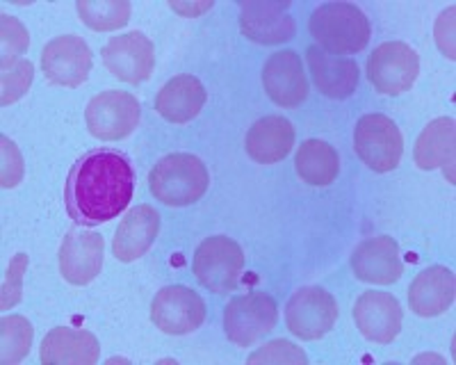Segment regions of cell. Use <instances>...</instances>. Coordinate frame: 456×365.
Listing matches in <instances>:
<instances>
[{
	"label": "cell",
	"instance_id": "1",
	"mask_svg": "<svg viewBox=\"0 0 456 365\" xmlns=\"http://www.w3.org/2000/svg\"><path fill=\"white\" fill-rule=\"evenodd\" d=\"M135 192V172L124 153L94 149L76 160L64 185V206L78 226H99L119 217Z\"/></svg>",
	"mask_w": 456,
	"mask_h": 365
},
{
	"label": "cell",
	"instance_id": "2",
	"mask_svg": "<svg viewBox=\"0 0 456 365\" xmlns=\"http://www.w3.org/2000/svg\"><path fill=\"white\" fill-rule=\"evenodd\" d=\"M308 30L320 48L338 55L361 53L372 35L365 12L352 3H324L315 7L308 19Z\"/></svg>",
	"mask_w": 456,
	"mask_h": 365
},
{
	"label": "cell",
	"instance_id": "3",
	"mask_svg": "<svg viewBox=\"0 0 456 365\" xmlns=\"http://www.w3.org/2000/svg\"><path fill=\"white\" fill-rule=\"evenodd\" d=\"M210 174L201 158L192 153H171L162 158L149 174L151 194L165 206L183 208L197 204L208 192Z\"/></svg>",
	"mask_w": 456,
	"mask_h": 365
},
{
	"label": "cell",
	"instance_id": "4",
	"mask_svg": "<svg viewBox=\"0 0 456 365\" xmlns=\"http://www.w3.org/2000/svg\"><path fill=\"white\" fill-rule=\"evenodd\" d=\"M194 277L215 295H226L238 288L244 272V251L228 235H210L194 251Z\"/></svg>",
	"mask_w": 456,
	"mask_h": 365
},
{
	"label": "cell",
	"instance_id": "5",
	"mask_svg": "<svg viewBox=\"0 0 456 365\" xmlns=\"http://www.w3.org/2000/svg\"><path fill=\"white\" fill-rule=\"evenodd\" d=\"M354 151L372 172L388 174L404 156V137L386 115H365L354 128Z\"/></svg>",
	"mask_w": 456,
	"mask_h": 365
},
{
	"label": "cell",
	"instance_id": "6",
	"mask_svg": "<svg viewBox=\"0 0 456 365\" xmlns=\"http://www.w3.org/2000/svg\"><path fill=\"white\" fill-rule=\"evenodd\" d=\"M142 119V105L128 92L108 89L94 96L85 110L89 135L103 142H117L135 131Z\"/></svg>",
	"mask_w": 456,
	"mask_h": 365
},
{
	"label": "cell",
	"instance_id": "7",
	"mask_svg": "<svg viewBox=\"0 0 456 365\" xmlns=\"http://www.w3.org/2000/svg\"><path fill=\"white\" fill-rule=\"evenodd\" d=\"M279 308L265 292L238 295L224 311V334L238 347H251L276 327Z\"/></svg>",
	"mask_w": 456,
	"mask_h": 365
},
{
	"label": "cell",
	"instance_id": "8",
	"mask_svg": "<svg viewBox=\"0 0 456 365\" xmlns=\"http://www.w3.org/2000/svg\"><path fill=\"white\" fill-rule=\"evenodd\" d=\"M420 76V58L404 42H386L368 58V80L379 94L399 96L409 92Z\"/></svg>",
	"mask_w": 456,
	"mask_h": 365
},
{
	"label": "cell",
	"instance_id": "9",
	"mask_svg": "<svg viewBox=\"0 0 456 365\" xmlns=\"http://www.w3.org/2000/svg\"><path fill=\"white\" fill-rule=\"evenodd\" d=\"M338 302L324 288H299L285 306V324L301 340H320L336 327Z\"/></svg>",
	"mask_w": 456,
	"mask_h": 365
},
{
	"label": "cell",
	"instance_id": "10",
	"mask_svg": "<svg viewBox=\"0 0 456 365\" xmlns=\"http://www.w3.org/2000/svg\"><path fill=\"white\" fill-rule=\"evenodd\" d=\"M44 78L57 87L76 89L85 85L92 71V51L78 35H60L42 51Z\"/></svg>",
	"mask_w": 456,
	"mask_h": 365
},
{
	"label": "cell",
	"instance_id": "11",
	"mask_svg": "<svg viewBox=\"0 0 456 365\" xmlns=\"http://www.w3.org/2000/svg\"><path fill=\"white\" fill-rule=\"evenodd\" d=\"M103 64L114 78L128 85H140L153 76L156 69V46L144 32H126L112 36L103 48Z\"/></svg>",
	"mask_w": 456,
	"mask_h": 365
},
{
	"label": "cell",
	"instance_id": "12",
	"mask_svg": "<svg viewBox=\"0 0 456 365\" xmlns=\"http://www.w3.org/2000/svg\"><path fill=\"white\" fill-rule=\"evenodd\" d=\"M206 320V304L185 286H167L151 302V322L167 336H187Z\"/></svg>",
	"mask_w": 456,
	"mask_h": 365
},
{
	"label": "cell",
	"instance_id": "13",
	"mask_svg": "<svg viewBox=\"0 0 456 365\" xmlns=\"http://www.w3.org/2000/svg\"><path fill=\"white\" fill-rule=\"evenodd\" d=\"M290 3L272 0H247L240 5V30L247 39L265 46L290 42L297 32Z\"/></svg>",
	"mask_w": 456,
	"mask_h": 365
},
{
	"label": "cell",
	"instance_id": "14",
	"mask_svg": "<svg viewBox=\"0 0 456 365\" xmlns=\"http://www.w3.org/2000/svg\"><path fill=\"white\" fill-rule=\"evenodd\" d=\"M105 242L85 226L71 229L60 245V274L71 286H87L103 270Z\"/></svg>",
	"mask_w": 456,
	"mask_h": 365
},
{
	"label": "cell",
	"instance_id": "15",
	"mask_svg": "<svg viewBox=\"0 0 456 365\" xmlns=\"http://www.w3.org/2000/svg\"><path fill=\"white\" fill-rule=\"evenodd\" d=\"M402 306L390 292L368 290L354 304V322L365 340L388 345L402 331Z\"/></svg>",
	"mask_w": 456,
	"mask_h": 365
},
{
	"label": "cell",
	"instance_id": "16",
	"mask_svg": "<svg viewBox=\"0 0 456 365\" xmlns=\"http://www.w3.org/2000/svg\"><path fill=\"white\" fill-rule=\"evenodd\" d=\"M352 272L363 283H374V286L397 283L404 274L399 245L390 235L365 238L352 254Z\"/></svg>",
	"mask_w": 456,
	"mask_h": 365
},
{
	"label": "cell",
	"instance_id": "17",
	"mask_svg": "<svg viewBox=\"0 0 456 365\" xmlns=\"http://www.w3.org/2000/svg\"><path fill=\"white\" fill-rule=\"evenodd\" d=\"M263 87L279 108H299L308 99V78L295 51L270 55L263 67Z\"/></svg>",
	"mask_w": 456,
	"mask_h": 365
},
{
	"label": "cell",
	"instance_id": "18",
	"mask_svg": "<svg viewBox=\"0 0 456 365\" xmlns=\"http://www.w3.org/2000/svg\"><path fill=\"white\" fill-rule=\"evenodd\" d=\"M158 233H160V215L153 206L142 204L130 208L114 233V258L121 263H135L153 247Z\"/></svg>",
	"mask_w": 456,
	"mask_h": 365
},
{
	"label": "cell",
	"instance_id": "19",
	"mask_svg": "<svg viewBox=\"0 0 456 365\" xmlns=\"http://www.w3.org/2000/svg\"><path fill=\"white\" fill-rule=\"evenodd\" d=\"M454 299L456 277L450 267H427L409 288V306L418 318H438L447 313Z\"/></svg>",
	"mask_w": 456,
	"mask_h": 365
},
{
	"label": "cell",
	"instance_id": "20",
	"mask_svg": "<svg viewBox=\"0 0 456 365\" xmlns=\"http://www.w3.org/2000/svg\"><path fill=\"white\" fill-rule=\"evenodd\" d=\"M42 363L94 365L101 359V345L92 331L71 327H55L42 340Z\"/></svg>",
	"mask_w": 456,
	"mask_h": 365
},
{
	"label": "cell",
	"instance_id": "21",
	"mask_svg": "<svg viewBox=\"0 0 456 365\" xmlns=\"http://www.w3.org/2000/svg\"><path fill=\"white\" fill-rule=\"evenodd\" d=\"M454 142L456 126L452 117H438L422 128L415 140L413 160L422 172L443 167L450 182H454Z\"/></svg>",
	"mask_w": 456,
	"mask_h": 365
},
{
	"label": "cell",
	"instance_id": "22",
	"mask_svg": "<svg viewBox=\"0 0 456 365\" xmlns=\"http://www.w3.org/2000/svg\"><path fill=\"white\" fill-rule=\"evenodd\" d=\"M306 60L311 67L313 83L320 89V94H324L327 99L342 101L356 92L361 71L352 58H331L329 53L311 46L306 51Z\"/></svg>",
	"mask_w": 456,
	"mask_h": 365
},
{
	"label": "cell",
	"instance_id": "23",
	"mask_svg": "<svg viewBox=\"0 0 456 365\" xmlns=\"http://www.w3.org/2000/svg\"><path fill=\"white\" fill-rule=\"evenodd\" d=\"M206 87L201 80L183 73L171 78L156 96V110L162 119L169 124H190L201 115L203 105H206Z\"/></svg>",
	"mask_w": 456,
	"mask_h": 365
},
{
	"label": "cell",
	"instance_id": "24",
	"mask_svg": "<svg viewBox=\"0 0 456 365\" xmlns=\"http://www.w3.org/2000/svg\"><path fill=\"white\" fill-rule=\"evenodd\" d=\"M244 146L251 160L260 165H274L290 156L295 146V126L279 115L263 117L249 128Z\"/></svg>",
	"mask_w": 456,
	"mask_h": 365
},
{
	"label": "cell",
	"instance_id": "25",
	"mask_svg": "<svg viewBox=\"0 0 456 365\" xmlns=\"http://www.w3.org/2000/svg\"><path fill=\"white\" fill-rule=\"evenodd\" d=\"M297 176L313 188H327L340 174L338 151L324 140L301 142L295 156Z\"/></svg>",
	"mask_w": 456,
	"mask_h": 365
},
{
	"label": "cell",
	"instance_id": "26",
	"mask_svg": "<svg viewBox=\"0 0 456 365\" xmlns=\"http://www.w3.org/2000/svg\"><path fill=\"white\" fill-rule=\"evenodd\" d=\"M80 21L96 32H112L130 21L128 0H78Z\"/></svg>",
	"mask_w": 456,
	"mask_h": 365
},
{
	"label": "cell",
	"instance_id": "27",
	"mask_svg": "<svg viewBox=\"0 0 456 365\" xmlns=\"http://www.w3.org/2000/svg\"><path fill=\"white\" fill-rule=\"evenodd\" d=\"M35 328L23 315H5L0 320V359L5 365L21 363L30 354Z\"/></svg>",
	"mask_w": 456,
	"mask_h": 365
},
{
	"label": "cell",
	"instance_id": "28",
	"mask_svg": "<svg viewBox=\"0 0 456 365\" xmlns=\"http://www.w3.org/2000/svg\"><path fill=\"white\" fill-rule=\"evenodd\" d=\"M30 46V35L16 16L0 14V67L10 71L12 67L21 62V55Z\"/></svg>",
	"mask_w": 456,
	"mask_h": 365
},
{
	"label": "cell",
	"instance_id": "29",
	"mask_svg": "<svg viewBox=\"0 0 456 365\" xmlns=\"http://www.w3.org/2000/svg\"><path fill=\"white\" fill-rule=\"evenodd\" d=\"M247 361H249L251 365L254 363L306 365L308 356H306V352L301 350V347H297L295 343H290V340H272V343L258 347V350H256Z\"/></svg>",
	"mask_w": 456,
	"mask_h": 365
},
{
	"label": "cell",
	"instance_id": "30",
	"mask_svg": "<svg viewBox=\"0 0 456 365\" xmlns=\"http://www.w3.org/2000/svg\"><path fill=\"white\" fill-rule=\"evenodd\" d=\"M32 80H35V64L30 60H21L10 71H3V80H0V85H3V96H0V103H16L21 96H26Z\"/></svg>",
	"mask_w": 456,
	"mask_h": 365
},
{
	"label": "cell",
	"instance_id": "31",
	"mask_svg": "<svg viewBox=\"0 0 456 365\" xmlns=\"http://www.w3.org/2000/svg\"><path fill=\"white\" fill-rule=\"evenodd\" d=\"M28 272V256L23 251L14 256L7 265L5 281H3V292H0V306L3 311H10L23 297V277Z\"/></svg>",
	"mask_w": 456,
	"mask_h": 365
},
{
	"label": "cell",
	"instance_id": "32",
	"mask_svg": "<svg viewBox=\"0 0 456 365\" xmlns=\"http://www.w3.org/2000/svg\"><path fill=\"white\" fill-rule=\"evenodd\" d=\"M0 156H3V165H0V185L5 190L16 188L19 182L23 181V174H26V167H23V158L19 146L10 140V137H0Z\"/></svg>",
	"mask_w": 456,
	"mask_h": 365
},
{
	"label": "cell",
	"instance_id": "33",
	"mask_svg": "<svg viewBox=\"0 0 456 365\" xmlns=\"http://www.w3.org/2000/svg\"><path fill=\"white\" fill-rule=\"evenodd\" d=\"M454 16H456V7L450 5L445 12H441V16L436 19V26H434L436 44H438V48H441L443 55H445L447 60H452V62L456 60Z\"/></svg>",
	"mask_w": 456,
	"mask_h": 365
},
{
	"label": "cell",
	"instance_id": "34",
	"mask_svg": "<svg viewBox=\"0 0 456 365\" xmlns=\"http://www.w3.org/2000/svg\"><path fill=\"white\" fill-rule=\"evenodd\" d=\"M169 7L178 14L187 16V19H197L203 12L213 10V0L210 3H169Z\"/></svg>",
	"mask_w": 456,
	"mask_h": 365
},
{
	"label": "cell",
	"instance_id": "35",
	"mask_svg": "<svg viewBox=\"0 0 456 365\" xmlns=\"http://www.w3.org/2000/svg\"><path fill=\"white\" fill-rule=\"evenodd\" d=\"M420 361H436V363H445V359H441V356H436V354L415 356V363H420Z\"/></svg>",
	"mask_w": 456,
	"mask_h": 365
}]
</instances>
